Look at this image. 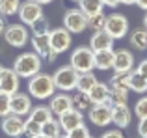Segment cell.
<instances>
[{
	"mask_svg": "<svg viewBox=\"0 0 147 138\" xmlns=\"http://www.w3.org/2000/svg\"><path fill=\"white\" fill-rule=\"evenodd\" d=\"M56 93V84H54L52 75L49 73H37L36 76L28 78V95L34 99H50Z\"/></svg>",
	"mask_w": 147,
	"mask_h": 138,
	"instance_id": "6da1fadb",
	"label": "cell"
},
{
	"mask_svg": "<svg viewBox=\"0 0 147 138\" xmlns=\"http://www.w3.org/2000/svg\"><path fill=\"white\" fill-rule=\"evenodd\" d=\"M41 60L43 58H41L39 54H36V52H22V54H19L17 58H15L13 71L17 73L21 78H32L37 73H41V66H43Z\"/></svg>",
	"mask_w": 147,
	"mask_h": 138,
	"instance_id": "7a4b0ae2",
	"label": "cell"
},
{
	"mask_svg": "<svg viewBox=\"0 0 147 138\" xmlns=\"http://www.w3.org/2000/svg\"><path fill=\"white\" fill-rule=\"evenodd\" d=\"M69 66L73 69H76L78 73H90L95 69V52L91 51L90 45H82V47H76L71 52V62Z\"/></svg>",
	"mask_w": 147,
	"mask_h": 138,
	"instance_id": "3957f363",
	"label": "cell"
},
{
	"mask_svg": "<svg viewBox=\"0 0 147 138\" xmlns=\"http://www.w3.org/2000/svg\"><path fill=\"white\" fill-rule=\"evenodd\" d=\"M78 75L80 73L76 69H73L71 66H61L60 69H56V73L52 75L56 90L60 91H73L76 90V82H78Z\"/></svg>",
	"mask_w": 147,
	"mask_h": 138,
	"instance_id": "277c9868",
	"label": "cell"
},
{
	"mask_svg": "<svg viewBox=\"0 0 147 138\" xmlns=\"http://www.w3.org/2000/svg\"><path fill=\"white\" fill-rule=\"evenodd\" d=\"M4 39H6L7 45H11V47H15V49H21L30 41V32L22 22L21 24H19V22L7 24L6 30H4Z\"/></svg>",
	"mask_w": 147,
	"mask_h": 138,
	"instance_id": "5b68a950",
	"label": "cell"
},
{
	"mask_svg": "<svg viewBox=\"0 0 147 138\" xmlns=\"http://www.w3.org/2000/svg\"><path fill=\"white\" fill-rule=\"evenodd\" d=\"M104 30H106L114 39H123V37H127V34H129V19L123 13H110V15H106Z\"/></svg>",
	"mask_w": 147,
	"mask_h": 138,
	"instance_id": "8992f818",
	"label": "cell"
},
{
	"mask_svg": "<svg viewBox=\"0 0 147 138\" xmlns=\"http://www.w3.org/2000/svg\"><path fill=\"white\" fill-rule=\"evenodd\" d=\"M50 37V47L56 54H61V52L69 51L71 49V43H73V34L69 32L67 28L60 26V28H52L49 34Z\"/></svg>",
	"mask_w": 147,
	"mask_h": 138,
	"instance_id": "52a82bcc",
	"label": "cell"
},
{
	"mask_svg": "<svg viewBox=\"0 0 147 138\" xmlns=\"http://www.w3.org/2000/svg\"><path fill=\"white\" fill-rule=\"evenodd\" d=\"M17 15H19V19H21L22 24L32 26L37 19L43 17V6L37 4L36 0H26V2H21Z\"/></svg>",
	"mask_w": 147,
	"mask_h": 138,
	"instance_id": "ba28073f",
	"label": "cell"
},
{
	"mask_svg": "<svg viewBox=\"0 0 147 138\" xmlns=\"http://www.w3.org/2000/svg\"><path fill=\"white\" fill-rule=\"evenodd\" d=\"M63 28H67L71 34H82L88 28V17L78 7L76 9H67L63 15Z\"/></svg>",
	"mask_w": 147,
	"mask_h": 138,
	"instance_id": "9c48e42d",
	"label": "cell"
},
{
	"mask_svg": "<svg viewBox=\"0 0 147 138\" xmlns=\"http://www.w3.org/2000/svg\"><path fill=\"white\" fill-rule=\"evenodd\" d=\"M90 121L97 127H106L112 123V105L110 103H102V105H93L91 110L88 112Z\"/></svg>",
	"mask_w": 147,
	"mask_h": 138,
	"instance_id": "30bf717a",
	"label": "cell"
},
{
	"mask_svg": "<svg viewBox=\"0 0 147 138\" xmlns=\"http://www.w3.org/2000/svg\"><path fill=\"white\" fill-rule=\"evenodd\" d=\"M32 47H34V52L36 54H39L41 58L49 60V62H54V60L58 58V54L52 51V47H50V37L49 34H45V36H32Z\"/></svg>",
	"mask_w": 147,
	"mask_h": 138,
	"instance_id": "8fae6325",
	"label": "cell"
},
{
	"mask_svg": "<svg viewBox=\"0 0 147 138\" xmlns=\"http://www.w3.org/2000/svg\"><path fill=\"white\" fill-rule=\"evenodd\" d=\"M24 123H26V120L22 116H17V114H7L6 118H2L0 127H2V131L6 133L7 136L15 138V136H19L22 131H24Z\"/></svg>",
	"mask_w": 147,
	"mask_h": 138,
	"instance_id": "7c38bea8",
	"label": "cell"
},
{
	"mask_svg": "<svg viewBox=\"0 0 147 138\" xmlns=\"http://www.w3.org/2000/svg\"><path fill=\"white\" fill-rule=\"evenodd\" d=\"M49 108L52 110L54 116L60 118L61 114H65L67 110L73 108V99L69 93H65V91H61V93H54L52 97H50V105Z\"/></svg>",
	"mask_w": 147,
	"mask_h": 138,
	"instance_id": "4fadbf2b",
	"label": "cell"
},
{
	"mask_svg": "<svg viewBox=\"0 0 147 138\" xmlns=\"http://www.w3.org/2000/svg\"><path fill=\"white\" fill-rule=\"evenodd\" d=\"M32 110V97L28 93H17L11 95V114H17V116H26Z\"/></svg>",
	"mask_w": 147,
	"mask_h": 138,
	"instance_id": "5bb4252c",
	"label": "cell"
},
{
	"mask_svg": "<svg viewBox=\"0 0 147 138\" xmlns=\"http://www.w3.org/2000/svg\"><path fill=\"white\" fill-rule=\"evenodd\" d=\"M19 78H21V76L13 71V67L11 69L4 67L2 75H0V90L6 91V93H9V95L17 93L19 91Z\"/></svg>",
	"mask_w": 147,
	"mask_h": 138,
	"instance_id": "9a60e30c",
	"label": "cell"
},
{
	"mask_svg": "<svg viewBox=\"0 0 147 138\" xmlns=\"http://www.w3.org/2000/svg\"><path fill=\"white\" fill-rule=\"evenodd\" d=\"M134 69V54L129 49L114 51V71H132Z\"/></svg>",
	"mask_w": 147,
	"mask_h": 138,
	"instance_id": "2e32d148",
	"label": "cell"
},
{
	"mask_svg": "<svg viewBox=\"0 0 147 138\" xmlns=\"http://www.w3.org/2000/svg\"><path fill=\"white\" fill-rule=\"evenodd\" d=\"M58 121H60V125H61V129H63V133L67 135L69 131H73V129L80 127V125L84 123V114H80L78 110L71 108V110H67L65 114H61V116L58 118Z\"/></svg>",
	"mask_w": 147,
	"mask_h": 138,
	"instance_id": "e0dca14e",
	"label": "cell"
},
{
	"mask_svg": "<svg viewBox=\"0 0 147 138\" xmlns=\"http://www.w3.org/2000/svg\"><path fill=\"white\" fill-rule=\"evenodd\" d=\"M114 37L106 32V30H99V32H93L90 39V47L93 52H99V51H108V49H114Z\"/></svg>",
	"mask_w": 147,
	"mask_h": 138,
	"instance_id": "ac0fdd59",
	"label": "cell"
},
{
	"mask_svg": "<svg viewBox=\"0 0 147 138\" xmlns=\"http://www.w3.org/2000/svg\"><path fill=\"white\" fill-rule=\"evenodd\" d=\"M130 120H132V114H130V108L127 105H115L112 106V123L119 129H125L130 125Z\"/></svg>",
	"mask_w": 147,
	"mask_h": 138,
	"instance_id": "d6986e66",
	"label": "cell"
},
{
	"mask_svg": "<svg viewBox=\"0 0 147 138\" xmlns=\"http://www.w3.org/2000/svg\"><path fill=\"white\" fill-rule=\"evenodd\" d=\"M88 95H90V99H91V103H93V105L110 103V86H108V84H104V82H97L90 91H88Z\"/></svg>",
	"mask_w": 147,
	"mask_h": 138,
	"instance_id": "ffe728a7",
	"label": "cell"
},
{
	"mask_svg": "<svg viewBox=\"0 0 147 138\" xmlns=\"http://www.w3.org/2000/svg\"><path fill=\"white\" fill-rule=\"evenodd\" d=\"M130 47L134 51H145L147 49V28L145 26H140V28H134L129 36Z\"/></svg>",
	"mask_w": 147,
	"mask_h": 138,
	"instance_id": "44dd1931",
	"label": "cell"
},
{
	"mask_svg": "<svg viewBox=\"0 0 147 138\" xmlns=\"http://www.w3.org/2000/svg\"><path fill=\"white\" fill-rule=\"evenodd\" d=\"M95 69H100V71L114 69V49L95 52Z\"/></svg>",
	"mask_w": 147,
	"mask_h": 138,
	"instance_id": "7402d4cb",
	"label": "cell"
},
{
	"mask_svg": "<svg viewBox=\"0 0 147 138\" xmlns=\"http://www.w3.org/2000/svg\"><path fill=\"white\" fill-rule=\"evenodd\" d=\"M28 118H30V120H34V121H37L39 125H45L47 121H50L54 118V114H52V110H50L49 106L39 105V106H34V108L30 110Z\"/></svg>",
	"mask_w": 147,
	"mask_h": 138,
	"instance_id": "603a6c76",
	"label": "cell"
},
{
	"mask_svg": "<svg viewBox=\"0 0 147 138\" xmlns=\"http://www.w3.org/2000/svg\"><path fill=\"white\" fill-rule=\"evenodd\" d=\"M71 99H73V108L78 110L80 114L90 112L91 106H93V103H91L90 95L84 93V91H78V90H76V93H75V95H71Z\"/></svg>",
	"mask_w": 147,
	"mask_h": 138,
	"instance_id": "cb8c5ba5",
	"label": "cell"
},
{
	"mask_svg": "<svg viewBox=\"0 0 147 138\" xmlns=\"http://www.w3.org/2000/svg\"><path fill=\"white\" fill-rule=\"evenodd\" d=\"M102 7H104L102 0H78V9L86 17L95 15V13H102Z\"/></svg>",
	"mask_w": 147,
	"mask_h": 138,
	"instance_id": "d4e9b609",
	"label": "cell"
},
{
	"mask_svg": "<svg viewBox=\"0 0 147 138\" xmlns=\"http://www.w3.org/2000/svg\"><path fill=\"white\" fill-rule=\"evenodd\" d=\"M130 73L132 71H115L114 76L110 78V88H117V90H127L129 91L130 84Z\"/></svg>",
	"mask_w": 147,
	"mask_h": 138,
	"instance_id": "484cf974",
	"label": "cell"
},
{
	"mask_svg": "<svg viewBox=\"0 0 147 138\" xmlns=\"http://www.w3.org/2000/svg\"><path fill=\"white\" fill-rule=\"evenodd\" d=\"M97 82H99V80H97V76L93 75V71H90V73H80V75H78V82H76V90L88 93V91H90Z\"/></svg>",
	"mask_w": 147,
	"mask_h": 138,
	"instance_id": "4316f807",
	"label": "cell"
},
{
	"mask_svg": "<svg viewBox=\"0 0 147 138\" xmlns=\"http://www.w3.org/2000/svg\"><path fill=\"white\" fill-rule=\"evenodd\" d=\"M129 88L136 93H147V78L144 75H140L138 71H132L130 73V84Z\"/></svg>",
	"mask_w": 147,
	"mask_h": 138,
	"instance_id": "83f0119b",
	"label": "cell"
},
{
	"mask_svg": "<svg viewBox=\"0 0 147 138\" xmlns=\"http://www.w3.org/2000/svg\"><path fill=\"white\" fill-rule=\"evenodd\" d=\"M41 135H45L47 138H60V136H63V129H61L60 121L52 118L50 121H47V123L43 125V129H41Z\"/></svg>",
	"mask_w": 147,
	"mask_h": 138,
	"instance_id": "f1b7e54d",
	"label": "cell"
},
{
	"mask_svg": "<svg viewBox=\"0 0 147 138\" xmlns=\"http://www.w3.org/2000/svg\"><path fill=\"white\" fill-rule=\"evenodd\" d=\"M21 0H0V13L4 17H11L19 11Z\"/></svg>",
	"mask_w": 147,
	"mask_h": 138,
	"instance_id": "f546056e",
	"label": "cell"
},
{
	"mask_svg": "<svg viewBox=\"0 0 147 138\" xmlns=\"http://www.w3.org/2000/svg\"><path fill=\"white\" fill-rule=\"evenodd\" d=\"M129 101V91L127 90H117V88H110V105H127Z\"/></svg>",
	"mask_w": 147,
	"mask_h": 138,
	"instance_id": "4dcf8cb0",
	"label": "cell"
},
{
	"mask_svg": "<svg viewBox=\"0 0 147 138\" xmlns=\"http://www.w3.org/2000/svg\"><path fill=\"white\" fill-rule=\"evenodd\" d=\"M104 24H106V15L104 13H95L88 17V28H91L93 32L104 30Z\"/></svg>",
	"mask_w": 147,
	"mask_h": 138,
	"instance_id": "1f68e13d",
	"label": "cell"
},
{
	"mask_svg": "<svg viewBox=\"0 0 147 138\" xmlns=\"http://www.w3.org/2000/svg\"><path fill=\"white\" fill-rule=\"evenodd\" d=\"M30 28H32V34H34V36H45V34H50V30H52V28H50V22L45 17L37 19V21L34 22Z\"/></svg>",
	"mask_w": 147,
	"mask_h": 138,
	"instance_id": "d6a6232c",
	"label": "cell"
},
{
	"mask_svg": "<svg viewBox=\"0 0 147 138\" xmlns=\"http://www.w3.org/2000/svg\"><path fill=\"white\" fill-rule=\"evenodd\" d=\"M11 114V95L0 90V118H6Z\"/></svg>",
	"mask_w": 147,
	"mask_h": 138,
	"instance_id": "836d02e7",
	"label": "cell"
},
{
	"mask_svg": "<svg viewBox=\"0 0 147 138\" xmlns=\"http://www.w3.org/2000/svg\"><path fill=\"white\" fill-rule=\"evenodd\" d=\"M134 114H136L138 118H147V95L144 97H140L136 101V105H134Z\"/></svg>",
	"mask_w": 147,
	"mask_h": 138,
	"instance_id": "e575fe53",
	"label": "cell"
},
{
	"mask_svg": "<svg viewBox=\"0 0 147 138\" xmlns=\"http://www.w3.org/2000/svg\"><path fill=\"white\" fill-rule=\"evenodd\" d=\"M67 138H91V136H90V129H88L86 125L82 123L80 127L69 131V133H67Z\"/></svg>",
	"mask_w": 147,
	"mask_h": 138,
	"instance_id": "d590c367",
	"label": "cell"
},
{
	"mask_svg": "<svg viewBox=\"0 0 147 138\" xmlns=\"http://www.w3.org/2000/svg\"><path fill=\"white\" fill-rule=\"evenodd\" d=\"M41 129H43V125H39L37 121H34V120H26V123H24V131H28L30 135H34V136H39L41 135Z\"/></svg>",
	"mask_w": 147,
	"mask_h": 138,
	"instance_id": "8d00e7d4",
	"label": "cell"
},
{
	"mask_svg": "<svg viewBox=\"0 0 147 138\" xmlns=\"http://www.w3.org/2000/svg\"><path fill=\"white\" fill-rule=\"evenodd\" d=\"M138 135L142 138L147 136V118H142V120L138 121Z\"/></svg>",
	"mask_w": 147,
	"mask_h": 138,
	"instance_id": "74e56055",
	"label": "cell"
},
{
	"mask_svg": "<svg viewBox=\"0 0 147 138\" xmlns=\"http://www.w3.org/2000/svg\"><path fill=\"white\" fill-rule=\"evenodd\" d=\"M100 138H125V136H123V133L119 129H110V131H106Z\"/></svg>",
	"mask_w": 147,
	"mask_h": 138,
	"instance_id": "f35d334b",
	"label": "cell"
},
{
	"mask_svg": "<svg viewBox=\"0 0 147 138\" xmlns=\"http://www.w3.org/2000/svg\"><path fill=\"white\" fill-rule=\"evenodd\" d=\"M140 75H144L145 78H147V60H142L140 62V66H138V69H136Z\"/></svg>",
	"mask_w": 147,
	"mask_h": 138,
	"instance_id": "ab89813d",
	"label": "cell"
},
{
	"mask_svg": "<svg viewBox=\"0 0 147 138\" xmlns=\"http://www.w3.org/2000/svg\"><path fill=\"white\" fill-rule=\"evenodd\" d=\"M102 4H104V6H108V7H117L121 2H119V0H102Z\"/></svg>",
	"mask_w": 147,
	"mask_h": 138,
	"instance_id": "60d3db41",
	"label": "cell"
},
{
	"mask_svg": "<svg viewBox=\"0 0 147 138\" xmlns=\"http://www.w3.org/2000/svg\"><path fill=\"white\" fill-rule=\"evenodd\" d=\"M6 21H4V15L0 13V36H4V30H6Z\"/></svg>",
	"mask_w": 147,
	"mask_h": 138,
	"instance_id": "b9f144b4",
	"label": "cell"
},
{
	"mask_svg": "<svg viewBox=\"0 0 147 138\" xmlns=\"http://www.w3.org/2000/svg\"><path fill=\"white\" fill-rule=\"evenodd\" d=\"M15 138H36V136H34V135H30L28 131H22L21 135H19V136H15Z\"/></svg>",
	"mask_w": 147,
	"mask_h": 138,
	"instance_id": "7bdbcfd3",
	"label": "cell"
},
{
	"mask_svg": "<svg viewBox=\"0 0 147 138\" xmlns=\"http://www.w3.org/2000/svg\"><path fill=\"white\" fill-rule=\"evenodd\" d=\"M136 4L142 7V9H145V11H147V0H136Z\"/></svg>",
	"mask_w": 147,
	"mask_h": 138,
	"instance_id": "ee69618b",
	"label": "cell"
},
{
	"mask_svg": "<svg viewBox=\"0 0 147 138\" xmlns=\"http://www.w3.org/2000/svg\"><path fill=\"white\" fill-rule=\"evenodd\" d=\"M121 4H125V6H132V4H136V0H119Z\"/></svg>",
	"mask_w": 147,
	"mask_h": 138,
	"instance_id": "f6af8a7d",
	"label": "cell"
},
{
	"mask_svg": "<svg viewBox=\"0 0 147 138\" xmlns=\"http://www.w3.org/2000/svg\"><path fill=\"white\" fill-rule=\"evenodd\" d=\"M36 2H37V4H41V6H45V4H50L52 0H36Z\"/></svg>",
	"mask_w": 147,
	"mask_h": 138,
	"instance_id": "bcb514c9",
	"label": "cell"
},
{
	"mask_svg": "<svg viewBox=\"0 0 147 138\" xmlns=\"http://www.w3.org/2000/svg\"><path fill=\"white\" fill-rule=\"evenodd\" d=\"M144 26L147 28V13H145V17H144Z\"/></svg>",
	"mask_w": 147,
	"mask_h": 138,
	"instance_id": "7dc6e473",
	"label": "cell"
},
{
	"mask_svg": "<svg viewBox=\"0 0 147 138\" xmlns=\"http://www.w3.org/2000/svg\"><path fill=\"white\" fill-rule=\"evenodd\" d=\"M36 138H47V136H45V135H39V136H36Z\"/></svg>",
	"mask_w": 147,
	"mask_h": 138,
	"instance_id": "c3c4849f",
	"label": "cell"
},
{
	"mask_svg": "<svg viewBox=\"0 0 147 138\" xmlns=\"http://www.w3.org/2000/svg\"><path fill=\"white\" fill-rule=\"evenodd\" d=\"M2 69H4V67H2V66H0V75H2Z\"/></svg>",
	"mask_w": 147,
	"mask_h": 138,
	"instance_id": "681fc988",
	"label": "cell"
},
{
	"mask_svg": "<svg viewBox=\"0 0 147 138\" xmlns=\"http://www.w3.org/2000/svg\"><path fill=\"white\" fill-rule=\"evenodd\" d=\"M60 138H67V135H65V136H60Z\"/></svg>",
	"mask_w": 147,
	"mask_h": 138,
	"instance_id": "f907efd6",
	"label": "cell"
},
{
	"mask_svg": "<svg viewBox=\"0 0 147 138\" xmlns=\"http://www.w3.org/2000/svg\"><path fill=\"white\" fill-rule=\"evenodd\" d=\"M71 2H78V0H71Z\"/></svg>",
	"mask_w": 147,
	"mask_h": 138,
	"instance_id": "816d5d0a",
	"label": "cell"
},
{
	"mask_svg": "<svg viewBox=\"0 0 147 138\" xmlns=\"http://www.w3.org/2000/svg\"><path fill=\"white\" fill-rule=\"evenodd\" d=\"M144 138H147V136H144Z\"/></svg>",
	"mask_w": 147,
	"mask_h": 138,
	"instance_id": "f5cc1de1",
	"label": "cell"
}]
</instances>
